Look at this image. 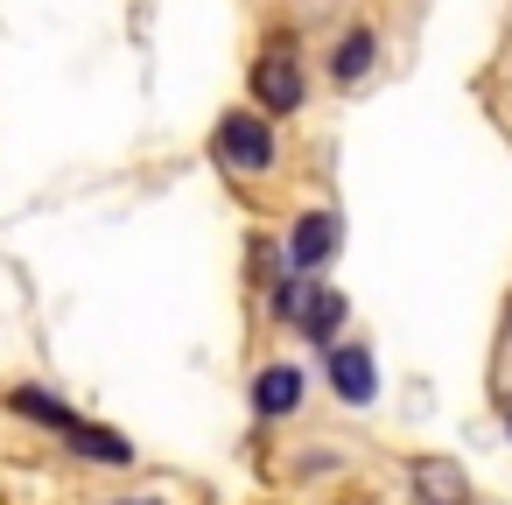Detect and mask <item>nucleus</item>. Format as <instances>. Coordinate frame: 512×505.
Wrapping results in <instances>:
<instances>
[{
  "instance_id": "nucleus-1",
  "label": "nucleus",
  "mask_w": 512,
  "mask_h": 505,
  "mask_svg": "<svg viewBox=\"0 0 512 505\" xmlns=\"http://www.w3.org/2000/svg\"><path fill=\"white\" fill-rule=\"evenodd\" d=\"M211 148H218V162L232 176H267L274 169V127H267V113H225L218 134H211Z\"/></svg>"
},
{
  "instance_id": "nucleus-2",
  "label": "nucleus",
  "mask_w": 512,
  "mask_h": 505,
  "mask_svg": "<svg viewBox=\"0 0 512 505\" xmlns=\"http://www.w3.org/2000/svg\"><path fill=\"white\" fill-rule=\"evenodd\" d=\"M253 99H260V113H267V120H274V113H302L309 78H302V57H295L288 43H274V50L253 64Z\"/></svg>"
},
{
  "instance_id": "nucleus-3",
  "label": "nucleus",
  "mask_w": 512,
  "mask_h": 505,
  "mask_svg": "<svg viewBox=\"0 0 512 505\" xmlns=\"http://www.w3.org/2000/svg\"><path fill=\"white\" fill-rule=\"evenodd\" d=\"M344 246V218L337 211H302L288 225V274H323Z\"/></svg>"
},
{
  "instance_id": "nucleus-4",
  "label": "nucleus",
  "mask_w": 512,
  "mask_h": 505,
  "mask_svg": "<svg viewBox=\"0 0 512 505\" xmlns=\"http://www.w3.org/2000/svg\"><path fill=\"white\" fill-rule=\"evenodd\" d=\"M323 372H330V393H337L344 407H372V400H379V365H372V351H365L358 337H337V344L323 351Z\"/></svg>"
},
{
  "instance_id": "nucleus-5",
  "label": "nucleus",
  "mask_w": 512,
  "mask_h": 505,
  "mask_svg": "<svg viewBox=\"0 0 512 505\" xmlns=\"http://www.w3.org/2000/svg\"><path fill=\"white\" fill-rule=\"evenodd\" d=\"M344 316H351V302H344L337 288H323V281H309L288 323H295V330H302V337H309L316 351H330V344H337V330H344Z\"/></svg>"
},
{
  "instance_id": "nucleus-6",
  "label": "nucleus",
  "mask_w": 512,
  "mask_h": 505,
  "mask_svg": "<svg viewBox=\"0 0 512 505\" xmlns=\"http://www.w3.org/2000/svg\"><path fill=\"white\" fill-rule=\"evenodd\" d=\"M407 484H414L421 505H470V477H463L456 456H414L407 463Z\"/></svg>"
},
{
  "instance_id": "nucleus-7",
  "label": "nucleus",
  "mask_w": 512,
  "mask_h": 505,
  "mask_svg": "<svg viewBox=\"0 0 512 505\" xmlns=\"http://www.w3.org/2000/svg\"><path fill=\"white\" fill-rule=\"evenodd\" d=\"M302 393H309L302 365H260V372H253V414H260V421H288V414L302 407Z\"/></svg>"
},
{
  "instance_id": "nucleus-8",
  "label": "nucleus",
  "mask_w": 512,
  "mask_h": 505,
  "mask_svg": "<svg viewBox=\"0 0 512 505\" xmlns=\"http://www.w3.org/2000/svg\"><path fill=\"white\" fill-rule=\"evenodd\" d=\"M64 442H71V456H85V463H106V470H127V463H134V442H127L120 428H92V421H78Z\"/></svg>"
},
{
  "instance_id": "nucleus-9",
  "label": "nucleus",
  "mask_w": 512,
  "mask_h": 505,
  "mask_svg": "<svg viewBox=\"0 0 512 505\" xmlns=\"http://www.w3.org/2000/svg\"><path fill=\"white\" fill-rule=\"evenodd\" d=\"M372 57H379V36L372 29H344L337 36V57H330V78L337 85H358V78H372Z\"/></svg>"
},
{
  "instance_id": "nucleus-10",
  "label": "nucleus",
  "mask_w": 512,
  "mask_h": 505,
  "mask_svg": "<svg viewBox=\"0 0 512 505\" xmlns=\"http://www.w3.org/2000/svg\"><path fill=\"white\" fill-rule=\"evenodd\" d=\"M8 407H15V414H29V421H43L50 435H71V428H78V414H71L50 386H15V393H8Z\"/></svg>"
},
{
  "instance_id": "nucleus-11",
  "label": "nucleus",
  "mask_w": 512,
  "mask_h": 505,
  "mask_svg": "<svg viewBox=\"0 0 512 505\" xmlns=\"http://www.w3.org/2000/svg\"><path fill=\"white\" fill-rule=\"evenodd\" d=\"M498 421H505V435H512V393H505V400H498Z\"/></svg>"
},
{
  "instance_id": "nucleus-12",
  "label": "nucleus",
  "mask_w": 512,
  "mask_h": 505,
  "mask_svg": "<svg viewBox=\"0 0 512 505\" xmlns=\"http://www.w3.org/2000/svg\"><path fill=\"white\" fill-rule=\"evenodd\" d=\"M113 505H162V498H113Z\"/></svg>"
}]
</instances>
